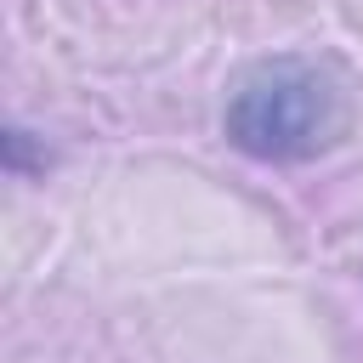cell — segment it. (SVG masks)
<instances>
[{"label": "cell", "instance_id": "6da1fadb", "mask_svg": "<svg viewBox=\"0 0 363 363\" xmlns=\"http://www.w3.org/2000/svg\"><path fill=\"white\" fill-rule=\"evenodd\" d=\"M221 130L238 153L261 164H301V159H318L346 130V96L318 62L278 57V62H261L227 96Z\"/></svg>", "mask_w": 363, "mask_h": 363}]
</instances>
